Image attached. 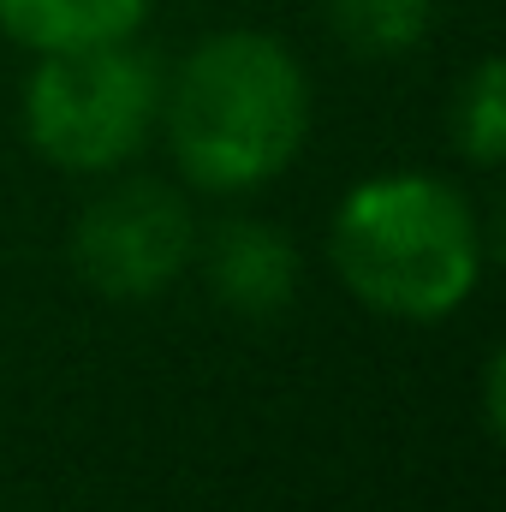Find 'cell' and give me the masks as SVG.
<instances>
[{"label":"cell","instance_id":"6da1fadb","mask_svg":"<svg viewBox=\"0 0 506 512\" xmlns=\"http://www.w3.org/2000/svg\"><path fill=\"white\" fill-rule=\"evenodd\" d=\"M167 143L191 185L233 197L280 179L310 137V78L298 54L262 30L203 36L173 90H161Z\"/></svg>","mask_w":506,"mask_h":512},{"label":"cell","instance_id":"7a4b0ae2","mask_svg":"<svg viewBox=\"0 0 506 512\" xmlns=\"http://www.w3.org/2000/svg\"><path fill=\"white\" fill-rule=\"evenodd\" d=\"M328 256L364 310L393 322H441L483 280V227L459 185L381 173L340 197Z\"/></svg>","mask_w":506,"mask_h":512},{"label":"cell","instance_id":"3957f363","mask_svg":"<svg viewBox=\"0 0 506 512\" xmlns=\"http://www.w3.org/2000/svg\"><path fill=\"white\" fill-rule=\"evenodd\" d=\"M161 66L131 36L42 54L24 84V131L60 173H114L161 120Z\"/></svg>","mask_w":506,"mask_h":512},{"label":"cell","instance_id":"277c9868","mask_svg":"<svg viewBox=\"0 0 506 512\" xmlns=\"http://www.w3.org/2000/svg\"><path fill=\"white\" fill-rule=\"evenodd\" d=\"M191 256H197L191 209L161 179H126V185L102 191L78 215V227H72V262H78V274L102 298H120V304L167 292L185 274Z\"/></svg>","mask_w":506,"mask_h":512},{"label":"cell","instance_id":"5b68a950","mask_svg":"<svg viewBox=\"0 0 506 512\" xmlns=\"http://www.w3.org/2000/svg\"><path fill=\"white\" fill-rule=\"evenodd\" d=\"M203 274L209 292L245 322H268L298 298V251L268 221H221L203 245Z\"/></svg>","mask_w":506,"mask_h":512},{"label":"cell","instance_id":"8992f818","mask_svg":"<svg viewBox=\"0 0 506 512\" xmlns=\"http://www.w3.org/2000/svg\"><path fill=\"white\" fill-rule=\"evenodd\" d=\"M149 0H0V30L36 54L120 42L143 24Z\"/></svg>","mask_w":506,"mask_h":512},{"label":"cell","instance_id":"52a82bcc","mask_svg":"<svg viewBox=\"0 0 506 512\" xmlns=\"http://www.w3.org/2000/svg\"><path fill=\"white\" fill-rule=\"evenodd\" d=\"M322 6H328L334 36L370 60H393V54L417 48L435 18V0H322Z\"/></svg>","mask_w":506,"mask_h":512},{"label":"cell","instance_id":"ba28073f","mask_svg":"<svg viewBox=\"0 0 506 512\" xmlns=\"http://www.w3.org/2000/svg\"><path fill=\"white\" fill-rule=\"evenodd\" d=\"M453 143L465 161L477 167H501L506 155V66L495 54H483L471 66V78L453 96Z\"/></svg>","mask_w":506,"mask_h":512},{"label":"cell","instance_id":"9c48e42d","mask_svg":"<svg viewBox=\"0 0 506 512\" xmlns=\"http://www.w3.org/2000/svg\"><path fill=\"white\" fill-rule=\"evenodd\" d=\"M501 382H506V358L501 352H489V364H483V417H489V435H501Z\"/></svg>","mask_w":506,"mask_h":512}]
</instances>
